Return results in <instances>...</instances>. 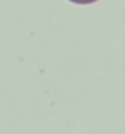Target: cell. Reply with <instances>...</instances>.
I'll use <instances>...</instances> for the list:
<instances>
[{
    "label": "cell",
    "instance_id": "cell-1",
    "mask_svg": "<svg viewBox=\"0 0 125 134\" xmlns=\"http://www.w3.org/2000/svg\"><path fill=\"white\" fill-rule=\"evenodd\" d=\"M72 3H77V4H90V3H94L97 0H69Z\"/></svg>",
    "mask_w": 125,
    "mask_h": 134
}]
</instances>
